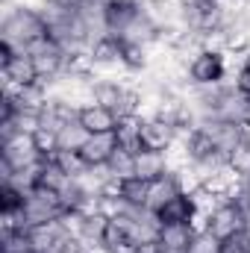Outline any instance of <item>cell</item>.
<instances>
[{"mask_svg":"<svg viewBox=\"0 0 250 253\" xmlns=\"http://www.w3.org/2000/svg\"><path fill=\"white\" fill-rule=\"evenodd\" d=\"M44 36H50V30H47L42 12L30 3H15L0 18V42L15 47L18 53H27L30 44H36Z\"/></svg>","mask_w":250,"mask_h":253,"instance_id":"6da1fadb","label":"cell"},{"mask_svg":"<svg viewBox=\"0 0 250 253\" xmlns=\"http://www.w3.org/2000/svg\"><path fill=\"white\" fill-rule=\"evenodd\" d=\"M65 209L59 194L50 189H33L27 191V200H24V218H27V227H39V224H47V221H59Z\"/></svg>","mask_w":250,"mask_h":253,"instance_id":"7a4b0ae2","label":"cell"},{"mask_svg":"<svg viewBox=\"0 0 250 253\" xmlns=\"http://www.w3.org/2000/svg\"><path fill=\"white\" fill-rule=\"evenodd\" d=\"M227 74H230L227 53H218V50H200L188 62V83L191 85H218V83H224Z\"/></svg>","mask_w":250,"mask_h":253,"instance_id":"3957f363","label":"cell"},{"mask_svg":"<svg viewBox=\"0 0 250 253\" xmlns=\"http://www.w3.org/2000/svg\"><path fill=\"white\" fill-rule=\"evenodd\" d=\"M27 53L33 56V65H36V71H39V80H56L65 71L68 53H65L62 44H59L56 39H50V36H44V39H39L36 44H30Z\"/></svg>","mask_w":250,"mask_h":253,"instance_id":"277c9868","label":"cell"},{"mask_svg":"<svg viewBox=\"0 0 250 253\" xmlns=\"http://www.w3.org/2000/svg\"><path fill=\"white\" fill-rule=\"evenodd\" d=\"M197 129L206 132V138L215 144L218 153L230 156L242 141H248V132H245V124H233V121H224V118H206L200 121Z\"/></svg>","mask_w":250,"mask_h":253,"instance_id":"5b68a950","label":"cell"},{"mask_svg":"<svg viewBox=\"0 0 250 253\" xmlns=\"http://www.w3.org/2000/svg\"><path fill=\"white\" fill-rule=\"evenodd\" d=\"M206 230H212V233L224 242V239L236 236L239 230H248V209H245L239 200H224V203L209 215V227H206Z\"/></svg>","mask_w":250,"mask_h":253,"instance_id":"8992f818","label":"cell"},{"mask_svg":"<svg viewBox=\"0 0 250 253\" xmlns=\"http://www.w3.org/2000/svg\"><path fill=\"white\" fill-rule=\"evenodd\" d=\"M0 147H3V162H9L15 171L30 168V165H36V162L44 159V156L39 153V147H36V138L27 135V132H18V135L0 141Z\"/></svg>","mask_w":250,"mask_h":253,"instance_id":"52a82bcc","label":"cell"},{"mask_svg":"<svg viewBox=\"0 0 250 253\" xmlns=\"http://www.w3.org/2000/svg\"><path fill=\"white\" fill-rule=\"evenodd\" d=\"M115 150H118V135H115V132H91L88 141L83 144L80 156L85 159V165L100 168V165H106V162L112 159Z\"/></svg>","mask_w":250,"mask_h":253,"instance_id":"ba28073f","label":"cell"},{"mask_svg":"<svg viewBox=\"0 0 250 253\" xmlns=\"http://www.w3.org/2000/svg\"><path fill=\"white\" fill-rule=\"evenodd\" d=\"M177 141V124L165 121V118H150L141 126V147L150 150H171Z\"/></svg>","mask_w":250,"mask_h":253,"instance_id":"9c48e42d","label":"cell"},{"mask_svg":"<svg viewBox=\"0 0 250 253\" xmlns=\"http://www.w3.org/2000/svg\"><path fill=\"white\" fill-rule=\"evenodd\" d=\"M165 174H171L168 171V153L165 150H150V147H138L135 150V177L138 180L153 183V180H159Z\"/></svg>","mask_w":250,"mask_h":253,"instance_id":"30bf717a","label":"cell"},{"mask_svg":"<svg viewBox=\"0 0 250 253\" xmlns=\"http://www.w3.org/2000/svg\"><path fill=\"white\" fill-rule=\"evenodd\" d=\"M126 94V74L124 77H94V103L97 106H106L118 115L121 109V100Z\"/></svg>","mask_w":250,"mask_h":253,"instance_id":"8fae6325","label":"cell"},{"mask_svg":"<svg viewBox=\"0 0 250 253\" xmlns=\"http://www.w3.org/2000/svg\"><path fill=\"white\" fill-rule=\"evenodd\" d=\"M194 212H197V206H194V197L191 194H174L156 215H159V221L162 224H191V218H194Z\"/></svg>","mask_w":250,"mask_h":253,"instance_id":"7c38bea8","label":"cell"},{"mask_svg":"<svg viewBox=\"0 0 250 253\" xmlns=\"http://www.w3.org/2000/svg\"><path fill=\"white\" fill-rule=\"evenodd\" d=\"M80 124L85 126L88 132H115L118 115L112 109H106V106L91 103V106H83L80 109Z\"/></svg>","mask_w":250,"mask_h":253,"instance_id":"4fadbf2b","label":"cell"},{"mask_svg":"<svg viewBox=\"0 0 250 253\" xmlns=\"http://www.w3.org/2000/svg\"><path fill=\"white\" fill-rule=\"evenodd\" d=\"M191 236H194V227H191V224H162V233H159V251L186 253Z\"/></svg>","mask_w":250,"mask_h":253,"instance_id":"5bb4252c","label":"cell"},{"mask_svg":"<svg viewBox=\"0 0 250 253\" xmlns=\"http://www.w3.org/2000/svg\"><path fill=\"white\" fill-rule=\"evenodd\" d=\"M88 129L80 124V118H74V121H68V124L59 126V132H56V147L59 150H71V153H80L83 150V144L88 141ZM56 150V153H59Z\"/></svg>","mask_w":250,"mask_h":253,"instance_id":"9a60e30c","label":"cell"},{"mask_svg":"<svg viewBox=\"0 0 250 253\" xmlns=\"http://www.w3.org/2000/svg\"><path fill=\"white\" fill-rule=\"evenodd\" d=\"M174 194H180V183H177L174 174H165V177L153 180V183H150V191H147V209H150V212H159Z\"/></svg>","mask_w":250,"mask_h":253,"instance_id":"2e32d148","label":"cell"},{"mask_svg":"<svg viewBox=\"0 0 250 253\" xmlns=\"http://www.w3.org/2000/svg\"><path fill=\"white\" fill-rule=\"evenodd\" d=\"M141 126H144V121H141L138 115H124V118H118V126H115L118 144H121V147H129V150H138V147H141Z\"/></svg>","mask_w":250,"mask_h":253,"instance_id":"e0dca14e","label":"cell"},{"mask_svg":"<svg viewBox=\"0 0 250 253\" xmlns=\"http://www.w3.org/2000/svg\"><path fill=\"white\" fill-rule=\"evenodd\" d=\"M106 168H109V174H115V177H121V180L135 177V150L118 144V150L112 153V159L106 162Z\"/></svg>","mask_w":250,"mask_h":253,"instance_id":"ac0fdd59","label":"cell"},{"mask_svg":"<svg viewBox=\"0 0 250 253\" xmlns=\"http://www.w3.org/2000/svg\"><path fill=\"white\" fill-rule=\"evenodd\" d=\"M147 191H150V183H147V180L129 177V180H124L121 197H124L129 206H144V209H147Z\"/></svg>","mask_w":250,"mask_h":253,"instance_id":"d6986e66","label":"cell"},{"mask_svg":"<svg viewBox=\"0 0 250 253\" xmlns=\"http://www.w3.org/2000/svg\"><path fill=\"white\" fill-rule=\"evenodd\" d=\"M186 253H221V239L212 230H194Z\"/></svg>","mask_w":250,"mask_h":253,"instance_id":"ffe728a7","label":"cell"},{"mask_svg":"<svg viewBox=\"0 0 250 253\" xmlns=\"http://www.w3.org/2000/svg\"><path fill=\"white\" fill-rule=\"evenodd\" d=\"M0 245H3V253H24L33 248L27 230H0Z\"/></svg>","mask_w":250,"mask_h":253,"instance_id":"44dd1931","label":"cell"},{"mask_svg":"<svg viewBox=\"0 0 250 253\" xmlns=\"http://www.w3.org/2000/svg\"><path fill=\"white\" fill-rule=\"evenodd\" d=\"M24 200H27V191H21L12 183H3L0 186V203H3V212H21L24 209Z\"/></svg>","mask_w":250,"mask_h":253,"instance_id":"7402d4cb","label":"cell"},{"mask_svg":"<svg viewBox=\"0 0 250 253\" xmlns=\"http://www.w3.org/2000/svg\"><path fill=\"white\" fill-rule=\"evenodd\" d=\"M53 159L59 162V168H62L65 174H71V177H80L85 168H91V165H85V159H83L80 153H71V150H59V153H53Z\"/></svg>","mask_w":250,"mask_h":253,"instance_id":"603a6c76","label":"cell"},{"mask_svg":"<svg viewBox=\"0 0 250 253\" xmlns=\"http://www.w3.org/2000/svg\"><path fill=\"white\" fill-rule=\"evenodd\" d=\"M227 162H230V165H233V168H236V171L250 183V141H242V144L227 156Z\"/></svg>","mask_w":250,"mask_h":253,"instance_id":"cb8c5ba5","label":"cell"},{"mask_svg":"<svg viewBox=\"0 0 250 253\" xmlns=\"http://www.w3.org/2000/svg\"><path fill=\"white\" fill-rule=\"evenodd\" d=\"M221 253H250V230H239L236 236L224 239Z\"/></svg>","mask_w":250,"mask_h":253,"instance_id":"d4e9b609","label":"cell"},{"mask_svg":"<svg viewBox=\"0 0 250 253\" xmlns=\"http://www.w3.org/2000/svg\"><path fill=\"white\" fill-rule=\"evenodd\" d=\"M36 147H39V153L42 156H53L59 147H56V132H50V129H36Z\"/></svg>","mask_w":250,"mask_h":253,"instance_id":"484cf974","label":"cell"},{"mask_svg":"<svg viewBox=\"0 0 250 253\" xmlns=\"http://www.w3.org/2000/svg\"><path fill=\"white\" fill-rule=\"evenodd\" d=\"M236 88H239L242 94H248V97H250V68H248V65H242V68L236 71Z\"/></svg>","mask_w":250,"mask_h":253,"instance_id":"4316f807","label":"cell"},{"mask_svg":"<svg viewBox=\"0 0 250 253\" xmlns=\"http://www.w3.org/2000/svg\"><path fill=\"white\" fill-rule=\"evenodd\" d=\"M62 253H88V251H85V248H83L80 242H68V248H65Z\"/></svg>","mask_w":250,"mask_h":253,"instance_id":"83f0119b","label":"cell"},{"mask_svg":"<svg viewBox=\"0 0 250 253\" xmlns=\"http://www.w3.org/2000/svg\"><path fill=\"white\" fill-rule=\"evenodd\" d=\"M239 203H242V206L248 209V215H250V186L245 189V194H242V200H239Z\"/></svg>","mask_w":250,"mask_h":253,"instance_id":"f1b7e54d","label":"cell"},{"mask_svg":"<svg viewBox=\"0 0 250 253\" xmlns=\"http://www.w3.org/2000/svg\"><path fill=\"white\" fill-rule=\"evenodd\" d=\"M180 6H194V3H200V0H177Z\"/></svg>","mask_w":250,"mask_h":253,"instance_id":"f546056e","label":"cell"},{"mask_svg":"<svg viewBox=\"0 0 250 253\" xmlns=\"http://www.w3.org/2000/svg\"><path fill=\"white\" fill-rule=\"evenodd\" d=\"M24 253H39V251H33V248H30V251H24Z\"/></svg>","mask_w":250,"mask_h":253,"instance_id":"4dcf8cb0","label":"cell"},{"mask_svg":"<svg viewBox=\"0 0 250 253\" xmlns=\"http://www.w3.org/2000/svg\"><path fill=\"white\" fill-rule=\"evenodd\" d=\"M159 253H177V251H159Z\"/></svg>","mask_w":250,"mask_h":253,"instance_id":"1f68e13d","label":"cell"}]
</instances>
